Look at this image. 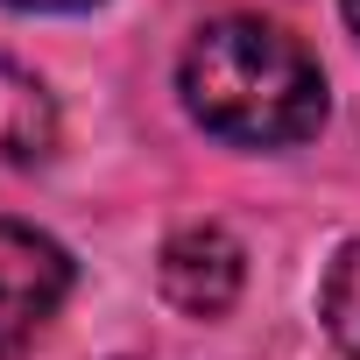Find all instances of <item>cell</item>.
Returning a JSON list of instances; mask_svg holds the SVG:
<instances>
[{
    "label": "cell",
    "mask_w": 360,
    "mask_h": 360,
    "mask_svg": "<svg viewBox=\"0 0 360 360\" xmlns=\"http://www.w3.org/2000/svg\"><path fill=\"white\" fill-rule=\"evenodd\" d=\"M191 120L240 148H297L325 127V78L297 36L262 15H219L184 43L176 64Z\"/></svg>",
    "instance_id": "6da1fadb"
},
{
    "label": "cell",
    "mask_w": 360,
    "mask_h": 360,
    "mask_svg": "<svg viewBox=\"0 0 360 360\" xmlns=\"http://www.w3.org/2000/svg\"><path fill=\"white\" fill-rule=\"evenodd\" d=\"M64 297H71V255L22 219H0V353L36 346L64 311Z\"/></svg>",
    "instance_id": "7a4b0ae2"
},
{
    "label": "cell",
    "mask_w": 360,
    "mask_h": 360,
    "mask_svg": "<svg viewBox=\"0 0 360 360\" xmlns=\"http://www.w3.org/2000/svg\"><path fill=\"white\" fill-rule=\"evenodd\" d=\"M155 283L184 318H219L248 283V255H240V240L226 226H184V233L162 240Z\"/></svg>",
    "instance_id": "3957f363"
},
{
    "label": "cell",
    "mask_w": 360,
    "mask_h": 360,
    "mask_svg": "<svg viewBox=\"0 0 360 360\" xmlns=\"http://www.w3.org/2000/svg\"><path fill=\"white\" fill-rule=\"evenodd\" d=\"M57 141V106L36 85V71H22L15 57H0V169L43 162Z\"/></svg>",
    "instance_id": "277c9868"
},
{
    "label": "cell",
    "mask_w": 360,
    "mask_h": 360,
    "mask_svg": "<svg viewBox=\"0 0 360 360\" xmlns=\"http://www.w3.org/2000/svg\"><path fill=\"white\" fill-rule=\"evenodd\" d=\"M318 311H325V332L339 339V353L360 360V240L332 255L325 290H318Z\"/></svg>",
    "instance_id": "5b68a950"
},
{
    "label": "cell",
    "mask_w": 360,
    "mask_h": 360,
    "mask_svg": "<svg viewBox=\"0 0 360 360\" xmlns=\"http://www.w3.org/2000/svg\"><path fill=\"white\" fill-rule=\"evenodd\" d=\"M8 8H43V15H78V8H99V0H8Z\"/></svg>",
    "instance_id": "8992f818"
},
{
    "label": "cell",
    "mask_w": 360,
    "mask_h": 360,
    "mask_svg": "<svg viewBox=\"0 0 360 360\" xmlns=\"http://www.w3.org/2000/svg\"><path fill=\"white\" fill-rule=\"evenodd\" d=\"M339 15H346V29L360 36V0H339Z\"/></svg>",
    "instance_id": "52a82bcc"
}]
</instances>
